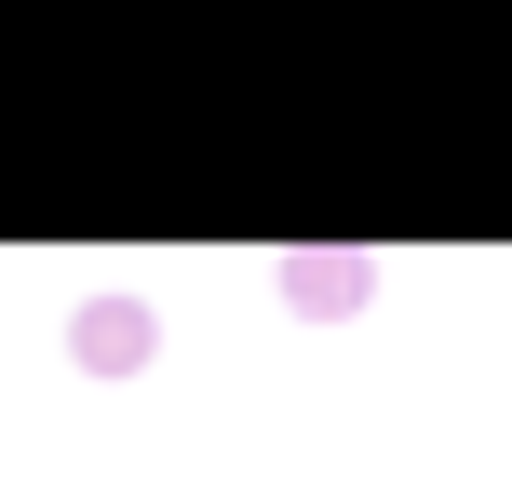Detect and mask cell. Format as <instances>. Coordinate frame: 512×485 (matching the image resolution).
I'll list each match as a JSON object with an SVG mask.
<instances>
[{"mask_svg":"<svg viewBox=\"0 0 512 485\" xmlns=\"http://www.w3.org/2000/svg\"><path fill=\"white\" fill-rule=\"evenodd\" d=\"M68 351L108 378V364H149V351H162V324H149V297H95V310L68 324Z\"/></svg>","mask_w":512,"mask_h":485,"instance_id":"1","label":"cell"},{"mask_svg":"<svg viewBox=\"0 0 512 485\" xmlns=\"http://www.w3.org/2000/svg\"><path fill=\"white\" fill-rule=\"evenodd\" d=\"M283 283H297V310H310V324L364 310V256H283Z\"/></svg>","mask_w":512,"mask_h":485,"instance_id":"2","label":"cell"}]
</instances>
